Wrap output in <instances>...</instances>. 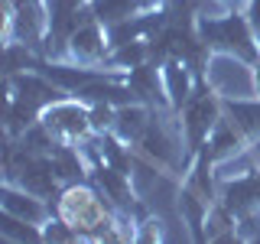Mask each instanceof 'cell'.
<instances>
[{"mask_svg": "<svg viewBox=\"0 0 260 244\" xmlns=\"http://www.w3.org/2000/svg\"><path fill=\"white\" fill-rule=\"evenodd\" d=\"M39 29V16L36 10L26 4V0H20V10H16V36L20 39H32Z\"/></svg>", "mask_w": 260, "mask_h": 244, "instance_id": "cell-10", "label": "cell"}, {"mask_svg": "<svg viewBox=\"0 0 260 244\" xmlns=\"http://www.w3.org/2000/svg\"><path fill=\"white\" fill-rule=\"evenodd\" d=\"M211 124H215V104H211V98H199V101H192L189 111H185V127H189L192 140H199L202 134H208Z\"/></svg>", "mask_w": 260, "mask_h": 244, "instance_id": "cell-4", "label": "cell"}, {"mask_svg": "<svg viewBox=\"0 0 260 244\" xmlns=\"http://www.w3.org/2000/svg\"><path fill=\"white\" fill-rule=\"evenodd\" d=\"M202 36L215 46H224V49H234V55L241 59H257V46H254V36H250L247 23L241 16H221V20H205L202 23Z\"/></svg>", "mask_w": 260, "mask_h": 244, "instance_id": "cell-1", "label": "cell"}, {"mask_svg": "<svg viewBox=\"0 0 260 244\" xmlns=\"http://www.w3.org/2000/svg\"><path fill=\"white\" fill-rule=\"evenodd\" d=\"M101 186H104V189H108V192H111L117 202H124V195H127V186H124V179H120L117 173H114V169H104V173H101Z\"/></svg>", "mask_w": 260, "mask_h": 244, "instance_id": "cell-13", "label": "cell"}, {"mask_svg": "<svg viewBox=\"0 0 260 244\" xmlns=\"http://www.w3.org/2000/svg\"><path fill=\"white\" fill-rule=\"evenodd\" d=\"M254 81H257V88H260V65H257V75H254Z\"/></svg>", "mask_w": 260, "mask_h": 244, "instance_id": "cell-18", "label": "cell"}, {"mask_svg": "<svg viewBox=\"0 0 260 244\" xmlns=\"http://www.w3.org/2000/svg\"><path fill=\"white\" fill-rule=\"evenodd\" d=\"M166 78H169V95H173L176 101H182L185 92H189V78H185V72L182 69H169Z\"/></svg>", "mask_w": 260, "mask_h": 244, "instance_id": "cell-12", "label": "cell"}, {"mask_svg": "<svg viewBox=\"0 0 260 244\" xmlns=\"http://www.w3.org/2000/svg\"><path fill=\"white\" fill-rule=\"evenodd\" d=\"M88 124H91V117H88L78 104H52V108H46V127L59 130V134H65V137L85 134Z\"/></svg>", "mask_w": 260, "mask_h": 244, "instance_id": "cell-3", "label": "cell"}, {"mask_svg": "<svg viewBox=\"0 0 260 244\" xmlns=\"http://www.w3.org/2000/svg\"><path fill=\"white\" fill-rule=\"evenodd\" d=\"M250 20H254V29L260 36V0H250Z\"/></svg>", "mask_w": 260, "mask_h": 244, "instance_id": "cell-17", "label": "cell"}, {"mask_svg": "<svg viewBox=\"0 0 260 244\" xmlns=\"http://www.w3.org/2000/svg\"><path fill=\"white\" fill-rule=\"evenodd\" d=\"M117 130H120V137H140L146 124H143V111H137V108H124L117 114Z\"/></svg>", "mask_w": 260, "mask_h": 244, "instance_id": "cell-11", "label": "cell"}, {"mask_svg": "<svg viewBox=\"0 0 260 244\" xmlns=\"http://www.w3.org/2000/svg\"><path fill=\"white\" fill-rule=\"evenodd\" d=\"M101 33H98V26H91V23H85V26H78L75 33H72V52L81 55V59H94V55H101Z\"/></svg>", "mask_w": 260, "mask_h": 244, "instance_id": "cell-6", "label": "cell"}, {"mask_svg": "<svg viewBox=\"0 0 260 244\" xmlns=\"http://www.w3.org/2000/svg\"><path fill=\"white\" fill-rule=\"evenodd\" d=\"M137 4H140V0H98L94 13H98V20L120 23V20H130V13H134Z\"/></svg>", "mask_w": 260, "mask_h": 244, "instance_id": "cell-7", "label": "cell"}, {"mask_svg": "<svg viewBox=\"0 0 260 244\" xmlns=\"http://www.w3.org/2000/svg\"><path fill=\"white\" fill-rule=\"evenodd\" d=\"M0 202H4L16 218H26V222H39V218H43V208L32 199H23V195H13V192H0Z\"/></svg>", "mask_w": 260, "mask_h": 244, "instance_id": "cell-9", "label": "cell"}, {"mask_svg": "<svg viewBox=\"0 0 260 244\" xmlns=\"http://www.w3.org/2000/svg\"><path fill=\"white\" fill-rule=\"evenodd\" d=\"M143 150L150 153V157H156L159 163H169V160H173V143H169V137L162 134L159 127H146V134H143Z\"/></svg>", "mask_w": 260, "mask_h": 244, "instance_id": "cell-8", "label": "cell"}, {"mask_svg": "<svg viewBox=\"0 0 260 244\" xmlns=\"http://www.w3.org/2000/svg\"><path fill=\"white\" fill-rule=\"evenodd\" d=\"M59 211H62L65 225L78 228V231H101V225H108L98 199L91 192H85V189H69L65 192L62 202H59Z\"/></svg>", "mask_w": 260, "mask_h": 244, "instance_id": "cell-2", "label": "cell"}, {"mask_svg": "<svg viewBox=\"0 0 260 244\" xmlns=\"http://www.w3.org/2000/svg\"><path fill=\"white\" fill-rule=\"evenodd\" d=\"M241 234H244V238H260V211H254V215L244 218Z\"/></svg>", "mask_w": 260, "mask_h": 244, "instance_id": "cell-14", "label": "cell"}, {"mask_svg": "<svg viewBox=\"0 0 260 244\" xmlns=\"http://www.w3.org/2000/svg\"><path fill=\"white\" fill-rule=\"evenodd\" d=\"M228 111H231V124L238 127V134L260 137V104L257 101H238Z\"/></svg>", "mask_w": 260, "mask_h": 244, "instance_id": "cell-5", "label": "cell"}, {"mask_svg": "<svg viewBox=\"0 0 260 244\" xmlns=\"http://www.w3.org/2000/svg\"><path fill=\"white\" fill-rule=\"evenodd\" d=\"M140 59H143V49L140 46H127L124 52H120V62H130V65H134V62H140Z\"/></svg>", "mask_w": 260, "mask_h": 244, "instance_id": "cell-16", "label": "cell"}, {"mask_svg": "<svg viewBox=\"0 0 260 244\" xmlns=\"http://www.w3.org/2000/svg\"><path fill=\"white\" fill-rule=\"evenodd\" d=\"M88 117H91V127H108L111 124V111L108 108H98V111L88 114Z\"/></svg>", "mask_w": 260, "mask_h": 244, "instance_id": "cell-15", "label": "cell"}]
</instances>
